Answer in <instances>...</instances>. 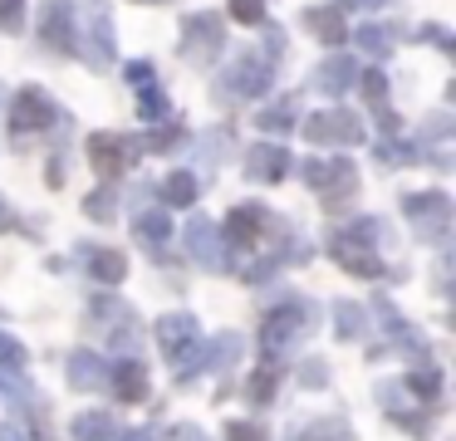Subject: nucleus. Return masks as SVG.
<instances>
[{
    "label": "nucleus",
    "mask_w": 456,
    "mask_h": 441,
    "mask_svg": "<svg viewBox=\"0 0 456 441\" xmlns=\"http://www.w3.org/2000/svg\"><path fill=\"white\" fill-rule=\"evenodd\" d=\"M285 59V35L265 29V49H240L216 78V103H250V98H265L275 84V69Z\"/></svg>",
    "instance_id": "f257e3e1"
},
{
    "label": "nucleus",
    "mask_w": 456,
    "mask_h": 441,
    "mask_svg": "<svg viewBox=\"0 0 456 441\" xmlns=\"http://www.w3.org/2000/svg\"><path fill=\"white\" fill-rule=\"evenodd\" d=\"M383 241H387V225L378 221V216H358L354 225H344V231L334 235V260L344 265L348 274L378 280V274H383V255H378V245Z\"/></svg>",
    "instance_id": "f03ea898"
},
{
    "label": "nucleus",
    "mask_w": 456,
    "mask_h": 441,
    "mask_svg": "<svg viewBox=\"0 0 456 441\" xmlns=\"http://www.w3.org/2000/svg\"><path fill=\"white\" fill-rule=\"evenodd\" d=\"M60 123H69V118L60 113V103H54L40 84H25L20 94H15V103H11L15 147H30V143H40V137L60 133Z\"/></svg>",
    "instance_id": "7ed1b4c3"
},
{
    "label": "nucleus",
    "mask_w": 456,
    "mask_h": 441,
    "mask_svg": "<svg viewBox=\"0 0 456 441\" xmlns=\"http://www.w3.org/2000/svg\"><path fill=\"white\" fill-rule=\"evenodd\" d=\"M221 49H226V25H221V15L191 10V15L182 20V54H187V64L207 69L221 59Z\"/></svg>",
    "instance_id": "20e7f679"
},
{
    "label": "nucleus",
    "mask_w": 456,
    "mask_h": 441,
    "mask_svg": "<svg viewBox=\"0 0 456 441\" xmlns=\"http://www.w3.org/2000/svg\"><path fill=\"white\" fill-rule=\"evenodd\" d=\"M403 211L412 221V231L432 245H442L446 231H452V201H446V192H412V196H403Z\"/></svg>",
    "instance_id": "39448f33"
},
{
    "label": "nucleus",
    "mask_w": 456,
    "mask_h": 441,
    "mask_svg": "<svg viewBox=\"0 0 456 441\" xmlns=\"http://www.w3.org/2000/svg\"><path fill=\"white\" fill-rule=\"evenodd\" d=\"M299 133H305L309 143H319V147H358L368 137L363 123H358V113H348V108H324V113L305 118Z\"/></svg>",
    "instance_id": "423d86ee"
},
{
    "label": "nucleus",
    "mask_w": 456,
    "mask_h": 441,
    "mask_svg": "<svg viewBox=\"0 0 456 441\" xmlns=\"http://www.w3.org/2000/svg\"><path fill=\"white\" fill-rule=\"evenodd\" d=\"M299 176H305V186H314L324 201H334V211H338V196H354V186H358V172H354L348 157H334V162L309 157V162H299Z\"/></svg>",
    "instance_id": "0eeeda50"
},
{
    "label": "nucleus",
    "mask_w": 456,
    "mask_h": 441,
    "mask_svg": "<svg viewBox=\"0 0 456 441\" xmlns=\"http://www.w3.org/2000/svg\"><path fill=\"white\" fill-rule=\"evenodd\" d=\"M40 39L60 54H79L84 45V29H79V15H74L69 0H45L40 5Z\"/></svg>",
    "instance_id": "6e6552de"
},
{
    "label": "nucleus",
    "mask_w": 456,
    "mask_h": 441,
    "mask_svg": "<svg viewBox=\"0 0 456 441\" xmlns=\"http://www.w3.org/2000/svg\"><path fill=\"white\" fill-rule=\"evenodd\" d=\"M305 319H309L305 304H280V309L265 314V323H260V353L270 358V368H275V358L285 353V343L305 333Z\"/></svg>",
    "instance_id": "1a4fd4ad"
},
{
    "label": "nucleus",
    "mask_w": 456,
    "mask_h": 441,
    "mask_svg": "<svg viewBox=\"0 0 456 441\" xmlns=\"http://www.w3.org/2000/svg\"><path fill=\"white\" fill-rule=\"evenodd\" d=\"M89 162L99 167V176H118L138 162V137L133 133H94L89 137Z\"/></svg>",
    "instance_id": "9d476101"
},
{
    "label": "nucleus",
    "mask_w": 456,
    "mask_h": 441,
    "mask_svg": "<svg viewBox=\"0 0 456 441\" xmlns=\"http://www.w3.org/2000/svg\"><path fill=\"white\" fill-rule=\"evenodd\" d=\"M158 343H162V353L177 363V372H182V368H197L201 333H197V323H191L187 314H167V319L158 323Z\"/></svg>",
    "instance_id": "9b49d317"
},
{
    "label": "nucleus",
    "mask_w": 456,
    "mask_h": 441,
    "mask_svg": "<svg viewBox=\"0 0 456 441\" xmlns=\"http://www.w3.org/2000/svg\"><path fill=\"white\" fill-rule=\"evenodd\" d=\"M128 84L138 88L142 123H162V118H167V94H162V84H158V74H152L148 59H133V64H128Z\"/></svg>",
    "instance_id": "f8f14e48"
},
{
    "label": "nucleus",
    "mask_w": 456,
    "mask_h": 441,
    "mask_svg": "<svg viewBox=\"0 0 456 441\" xmlns=\"http://www.w3.org/2000/svg\"><path fill=\"white\" fill-rule=\"evenodd\" d=\"M289 167H295V157H289L285 147H275V143H256L246 152V176H250V182L275 186V182H285V176H289Z\"/></svg>",
    "instance_id": "ddd939ff"
},
{
    "label": "nucleus",
    "mask_w": 456,
    "mask_h": 441,
    "mask_svg": "<svg viewBox=\"0 0 456 441\" xmlns=\"http://www.w3.org/2000/svg\"><path fill=\"white\" fill-rule=\"evenodd\" d=\"M260 231H265V211H260L256 201H240L236 211L226 216V225H221L226 245H240V250H250V245L260 241Z\"/></svg>",
    "instance_id": "4468645a"
},
{
    "label": "nucleus",
    "mask_w": 456,
    "mask_h": 441,
    "mask_svg": "<svg viewBox=\"0 0 456 441\" xmlns=\"http://www.w3.org/2000/svg\"><path fill=\"white\" fill-rule=\"evenodd\" d=\"M216 245H221L216 225H211L207 216H191V225H187V255H191V260L207 265V270H221V265H226V255H221Z\"/></svg>",
    "instance_id": "2eb2a0df"
},
{
    "label": "nucleus",
    "mask_w": 456,
    "mask_h": 441,
    "mask_svg": "<svg viewBox=\"0 0 456 441\" xmlns=\"http://www.w3.org/2000/svg\"><path fill=\"white\" fill-rule=\"evenodd\" d=\"M354 78H358V64L348 54H329L324 64L314 69V78L309 84L319 88V94H329V98H338V94H348L354 88Z\"/></svg>",
    "instance_id": "dca6fc26"
},
{
    "label": "nucleus",
    "mask_w": 456,
    "mask_h": 441,
    "mask_svg": "<svg viewBox=\"0 0 456 441\" xmlns=\"http://www.w3.org/2000/svg\"><path fill=\"white\" fill-rule=\"evenodd\" d=\"M305 29L319 39V45H329V49H338V45L348 39L344 15H338V10H329V5H309V10H305Z\"/></svg>",
    "instance_id": "f3484780"
},
{
    "label": "nucleus",
    "mask_w": 456,
    "mask_h": 441,
    "mask_svg": "<svg viewBox=\"0 0 456 441\" xmlns=\"http://www.w3.org/2000/svg\"><path fill=\"white\" fill-rule=\"evenodd\" d=\"M79 54L89 59V69H109L113 64V25H109V15H94L89 39L79 45Z\"/></svg>",
    "instance_id": "a211bd4d"
},
{
    "label": "nucleus",
    "mask_w": 456,
    "mask_h": 441,
    "mask_svg": "<svg viewBox=\"0 0 456 441\" xmlns=\"http://www.w3.org/2000/svg\"><path fill=\"white\" fill-rule=\"evenodd\" d=\"M295 108H299V98H280V103H270V108H260V118H256V127L260 133H270V137H285V133H295Z\"/></svg>",
    "instance_id": "6ab92c4d"
},
{
    "label": "nucleus",
    "mask_w": 456,
    "mask_h": 441,
    "mask_svg": "<svg viewBox=\"0 0 456 441\" xmlns=\"http://www.w3.org/2000/svg\"><path fill=\"white\" fill-rule=\"evenodd\" d=\"M113 392H118V402H142L148 397V372H142V363H118L113 368Z\"/></svg>",
    "instance_id": "aec40b11"
},
{
    "label": "nucleus",
    "mask_w": 456,
    "mask_h": 441,
    "mask_svg": "<svg viewBox=\"0 0 456 441\" xmlns=\"http://www.w3.org/2000/svg\"><path fill=\"white\" fill-rule=\"evenodd\" d=\"M133 231H138V241H148V245H167L172 221H167V211H162V206H138V221H133Z\"/></svg>",
    "instance_id": "412c9836"
},
{
    "label": "nucleus",
    "mask_w": 456,
    "mask_h": 441,
    "mask_svg": "<svg viewBox=\"0 0 456 441\" xmlns=\"http://www.w3.org/2000/svg\"><path fill=\"white\" fill-rule=\"evenodd\" d=\"M103 378H109V372H103V363L94 358V353H74V358H69V382H74V388H84V392L103 388Z\"/></svg>",
    "instance_id": "4be33fe9"
},
{
    "label": "nucleus",
    "mask_w": 456,
    "mask_h": 441,
    "mask_svg": "<svg viewBox=\"0 0 456 441\" xmlns=\"http://www.w3.org/2000/svg\"><path fill=\"white\" fill-rule=\"evenodd\" d=\"M89 270L99 284H123V274H128V260H123L118 250H94L89 255Z\"/></svg>",
    "instance_id": "5701e85b"
},
{
    "label": "nucleus",
    "mask_w": 456,
    "mask_h": 441,
    "mask_svg": "<svg viewBox=\"0 0 456 441\" xmlns=\"http://www.w3.org/2000/svg\"><path fill=\"white\" fill-rule=\"evenodd\" d=\"M74 441H113V421L103 417V412H84V417L69 421Z\"/></svg>",
    "instance_id": "b1692460"
},
{
    "label": "nucleus",
    "mask_w": 456,
    "mask_h": 441,
    "mask_svg": "<svg viewBox=\"0 0 456 441\" xmlns=\"http://www.w3.org/2000/svg\"><path fill=\"white\" fill-rule=\"evenodd\" d=\"M197 192H201L197 176L182 172V167L167 176V182H162V196H167V206H191V201H197Z\"/></svg>",
    "instance_id": "393cba45"
},
{
    "label": "nucleus",
    "mask_w": 456,
    "mask_h": 441,
    "mask_svg": "<svg viewBox=\"0 0 456 441\" xmlns=\"http://www.w3.org/2000/svg\"><path fill=\"white\" fill-rule=\"evenodd\" d=\"M393 35H397L393 25H363V29H358V45H363L368 54L387 59V54H393Z\"/></svg>",
    "instance_id": "a878e982"
},
{
    "label": "nucleus",
    "mask_w": 456,
    "mask_h": 441,
    "mask_svg": "<svg viewBox=\"0 0 456 441\" xmlns=\"http://www.w3.org/2000/svg\"><path fill=\"white\" fill-rule=\"evenodd\" d=\"M25 29V0H0V35H20Z\"/></svg>",
    "instance_id": "bb28decb"
},
{
    "label": "nucleus",
    "mask_w": 456,
    "mask_h": 441,
    "mask_svg": "<svg viewBox=\"0 0 456 441\" xmlns=\"http://www.w3.org/2000/svg\"><path fill=\"white\" fill-rule=\"evenodd\" d=\"M334 319H338V333H344V339H358V333H363V309H358V304H338Z\"/></svg>",
    "instance_id": "cd10ccee"
},
{
    "label": "nucleus",
    "mask_w": 456,
    "mask_h": 441,
    "mask_svg": "<svg viewBox=\"0 0 456 441\" xmlns=\"http://www.w3.org/2000/svg\"><path fill=\"white\" fill-rule=\"evenodd\" d=\"M407 388H412L417 397L436 402V388H442V372H436V368H422V372H412V378H407Z\"/></svg>",
    "instance_id": "c85d7f7f"
},
{
    "label": "nucleus",
    "mask_w": 456,
    "mask_h": 441,
    "mask_svg": "<svg viewBox=\"0 0 456 441\" xmlns=\"http://www.w3.org/2000/svg\"><path fill=\"white\" fill-rule=\"evenodd\" d=\"M231 20H240V25H265V0H231Z\"/></svg>",
    "instance_id": "c756f323"
},
{
    "label": "nucleus",
    "mask_w": 456,
    "mask_h": 441,
    "mask_svg": "<svg viewBox=\"0 0 456 441\" xmlns=\"http://www.w3.org/2000/svg\"><path fill=\"white\" fill-rule=\"evenodd\" d=\"M295 441H348V431L338 427V421H319V427L295 431Z\"/></svg>",
    "instance_id": "7c9ffc66"
},
{
    "label": "nucleus",
    "mask_w": 456,
    "mask_h": 441,
    "mask_svg": "<svg viewBox=\"0 0 456 441\" xmlns=\"http://www.w3.org/2000/svg\"><path fill=\"white\" fill-rule=\"evenodd\" d=\"M358 84H363V98H368L373 108H387V78L378 74V69H373V74H363Z\"/></svg>",
    "instance_id": "2f4dec72"
},
{
    "label": "nucleus",
    "mask_w": 456,
    "mask_h": 441,
    "mask_svg": "<svg viewBox=\"0 0 456 441\" xmlns=\"http://www.w3.org/2000/svg\"><path fill=\"white\" fill-rule=\"evenodd\" d=\"M84 211H89L94 221H113V186H103V192H94L89 201H84Z\"/></svg>",
    "instance_id": "473e14b6"
},
{
    "label": "nucleus",
    "mask_w": 456,
    "mask_h": 441,
    "mask_svg": "<svg viewBox=\"0 0 456 441\" xmlns=\"http://www.w3.org/2000/svg\"><path fill=\"white\" fill-rule=\"evenodd\" d=\"M250 397H256V402L275 397V368H265V372H256V378H250Z\"/></svg>",
    "instance_id": "72a5a7b5"
},
{
    "label": "nucleus",
    "mask_w": 456,
    "mask_h": 441,
    "mask_svg": "<svg viewBox=\"0 0 456 441\" xmlns=\"http://www.w3.org/2000/svg\"><path fill=\"white\" fill-rule=\"evenodd\" d=\"M417 39H432V45H442V54H452V49H456V39L446 35L442 25H417Z\"/></svg>",
    "instance_id": "f704fd0d"
},
{
    "label": "nucleus",
    "mask_w": 456,
    "mask_h": 441,
    "mask_svg": "<svg viewBox=\"0 0 456 441\" xmlns=\"http://www.w3.org/2000/svg\"><path fill=\"white\" fill-rule=\"evenodd\" d=\"M0 363H5V368H20L25 363V348L15 339H5V333H0Z\"/></svg>",
    "instance_id": "c9c22d12"
},
{
    "label": "nucleus",
    "mask_w": 456,
    "mask_h": 441,
    "mask_svg": "<svg viewBox=\"0 0 456 441\" xmlns=\"http://www.w3.org/2000/svg\"><path fill=\"white\" fill-rule=\"evenodd\" d=\"M226 437L231 441H265V437H260V427H250V421H231Z\"/></svg>",
    "instance_id": "e433bc0d"
},
{
    "label": "nucleus",
    "mask_w": 456,
    "mask_h": 441,
    "mask_svg": "<svg viewBox=\"0 0 456 441\" xmlns=\"http://www.w3.org/2000/svg\"><path fill=\"white\" fill-rule=\"evenodd\" d=\"M299 382H305V388H324V368L309 358V368H305V378H299Z\"/></svg>",
    "instance_id": "4c0bfd02"
},
{
    "label": "nucleus",
    "mask_w": 456,
    "mask_h": 441,
    "mask_svg": "<svg viewBox=\"0 0 456 441\" xmlns=\"http://www.w3.org/2000/svg\"><path fill=\"white\" fill-rule=\"evenodd\" d=\"M344 5H354V10H378V5H393V0H344Z\"/></svg>",
    "instance_id": "58836bf2"
},
{
    "label": "nucleus",
    "mask_w": 456,
    "mask_h": 441,
    "mask_svg": "<svg viewBox=\"0 0 456 441\" xmlns=\"http://www.w3.org/2000/svg\"><path fill=\"white\" fill-rule=\"evenodd\" d=\"M177 441H207V437H201L197 427H182V431H177Z\"/></svg>",
    "instance_id": "ea45409f"
},
{
    "label": "nucleus",
    "mask_w": 456,
    "mask_h": 441,
    "mask_svg": "<svg viewBox=\"0 0 456 441\" xmlns=\"http://www.w3.org/2000/svg\"><path fill=\"white\" fill-rule=\"evenodd\" d=\"M123 441H152V431H128Z\"/></svg>",
    "instance_id": "a19ab883"
},
{
    "label": "nucleus",
    "mask_w": 456,
    "mask_h": 441,
    "mask_svg": "<svg viewBox=\"0 0 456 441\" xmlns=\"http://www.w3.org/2000/svg\"><path fill=\"white\" fill-rule=\"evenodd\" d=\"M142 5H167V0H142Z\"/></svg>",
    "instance_id": "79ce46f5"
}]
</instances>
